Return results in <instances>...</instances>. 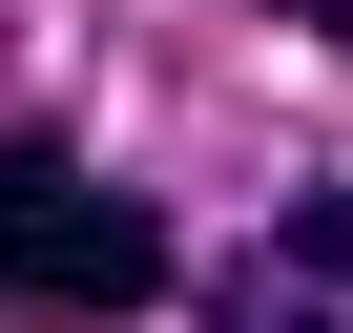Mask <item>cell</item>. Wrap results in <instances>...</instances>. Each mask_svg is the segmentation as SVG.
<instances>
[{
	"instance_id": "cell-1",
	"label": "cell",
	"mask_w": 353,
	"mask_h": 333,
	"mask_svg": "<svg viewBox=\"0 0 353 333\" xmlns=\"http://www.w3.org/2000/svg\"><path fill=\"white\" fill-rule=\"evenodd\" d=\"M166 209L104 188L83 146H0V312H166Z\"/></svg>"
},
{
	"instance_id": "cell-2",
	"label": "cell",
	"mask_w": 353,
	"mask_h": 333,
	"mask_svg": "<svg viewBox=\"0 0 353 333\" xmlns=\"http://www.w3.org/2000/svg\"><path fill=\"white\" fill-rule=\"evenodd\" d=\"M208 312H353V188H291L270 209V271H229Z\"/></svg>"
},
{
	"instance_id": "cell-3",
	"label": "cell",
	"mask_w": 353,
	"mask_h": 333,
	"mask_svg": "<svg viewBox=\"0 0 353 333\" xmlns=\"http://www.w3.org/2000/svg\"><path fill=\"white\" fill-rule=\"evenodd\" d=\"M270 21H312V42H353V0H270Z\"/></svg>"
}]
</instances>
